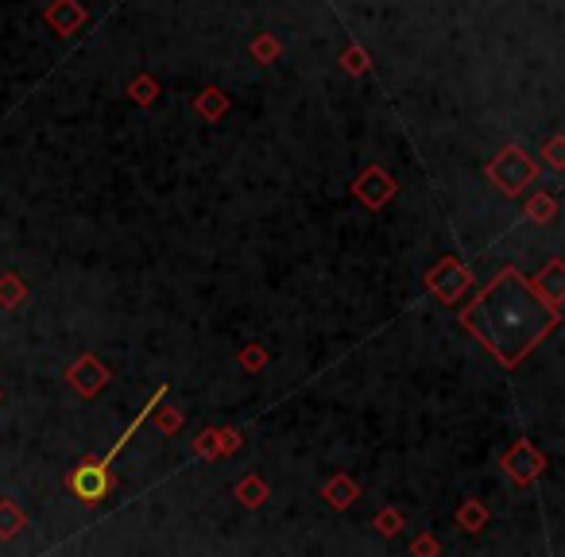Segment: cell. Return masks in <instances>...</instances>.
Wrapping results in <instances>:
<instances>
[{
    "mask_svg": "<svg viewBox=\"0 0 565 557\" xmlns=\"http://www.w3.org/2000/svg\"><path fill=\"white\" fill-rule=\"evenodd\" d=\"M558 310L554 302H546L538 287H531L515 267H504L473 306H465L461 325L476 333L488 352L515 368L538 341H546V333L558 325Z\"/></svg>",
    "mask_w": 565,
    "mask_h": 557,
    "instance_id": "obj_1",
    "label": "cell"
},
{
    "mask_svg": "<svg viewBox=\"0 0 565 557\" xmlns=\"http://www.w3.org/2000/svg\"><path fill=\"white\" fill-rule=\"evenodd\" d=\"M488 175H492V182H496L504 194H523V190L531 186V178L538 175V167H535V159H527V151L504 147V151L492 159Z\"/></svg>",
    "mask_w": 565,
    "mask_h": 557,
    "instance_id": "obj_2",
    "label": "cell"
},
{
    "mask_svg": "<svg viewBox=\"0 0 565 557\" xmlns=\"http://www.w3.org/2000/svg\"><path fill=\"white\" fill-rule=\"evenodd\" d=\"M66 488L82 499L86 507H93V503H101V499L109 496V488H113V472H109V465H101L97 457H82V465L70 472Z\"/></svg>",
    "mask_w": 565,
    "mask_h": 557,
    "instance_id": "obj_3",
    "label": "cell"
},
{
    "mask_svg": "<svg viewBox=\"0 0 565 557\" xmlns=\"http://www.w3.org/2000/svg\"><path fill=\"white\" fill-rule=\"evenodd\" d=\"M465 287H469V271H465V267H457L453 260H446L438 271H430V291L438 294L442 302H453V298L465 291Z\"/></svg>",
    "mask_w": 565,
    "mask_h": 557,
    "instance_id": "obj_4",
    "label": "cell"
},
{
    "mask_svg": "<svg viewBox=\"0 0 565 557\" xmlns=\"http://www.w3.org/2000/svg\"><path fill=\"white\" fill-rule=\"evenodd\" d=\"M353 190H357L360 202H368V206H384L387 198L395 194V182H391V178H387L380 167H368Z\"/></svg>",
    "mask_w": 565,
    "mask_h": 557,
    "instance_id": "obj_5",
    "label": "cell"
},
{
    "mask_svg": "<svg viewBox=\"0 0 565 557\" xmlns=\"http://www.w3.org/2000/svg\"><path fill=\"white\" fill-rule=\"evenodd\" d=\"M66 376H70V383H74V387H78L86 399H90V395H97V391L105 387V380H109V372H105V368H101L93 356H82L78 364H70V372H66Z\"/></svg>",
    "mask_w": 565,
    "mask_h": 557,
    "instance_id": "obj_6",
    "label": "cell"
},
{
    "mask_svg": "<svg viewBox=\"0 0 565 557\" xmlns=\"http://www.w3.org/2000/svg\"><path fill=\"white\" fill-rule=\"evenodd\" d=\"M504 469L511 472L515 480H535L538 472H542V457H538L527 441H519V445L504 457Z\"/></svg>",
    "mask_w": 565,
    "mask_h": 557,
    "instance_id": "obj_7",
    "label": "cell"
},
{
    "mask_svg": "<svg viewBox=\"0 0 565 557\" xmlns=\"http://www.w3.org/2000/svg\"><path fill=\"white\" fill-rule=\"evenodd\" d=\"M47 20L55 24V31H59V35H70V31L86 20V8H82L78 0H55V8L47 12Z\"/></svg>",
    "mask_w": 565,
    "mask_h": 557,
    "instance_id": "obj_8",
    "label": "cell"
},
{
    "mask_svg": "<svg viewBox=\"0 0 565 557\" xmlns=\"http://www.w3.org/2000/svg\"><path fill=\"white\" fill-rule=\"evenodd\" d=\"M326 499L333 503V507H345L349 499H357V484L349 480V476H333L326 484Z\"/></svg>",
    "mask_w": 565,
    "mask_h": 557,
    "instance_id": "obj_9",
    "label": "cell"
},
{
    "mask_svg": "<svg viewBox=\"0 0 565 557\" xmlns=\"http://www.w3.org/2000/svg\"><path fill=\"white\" fill-rule=\"evenodd\" d=\"M24 527V515L12 507V499H0V538H12Z\"/></svg>",
    "mask_w": 565,
    "mask_h": 557,
    "instance_id": "obj_10",
    "label": "cell"
},
{
    "mask_svg": "<svg viewBox=\"0 0 565 557\" xmlns=\"http://www.w3.org/2000/svg\"><path fill=\"white\" fill-rule=\"evenodd\" d=\"M237 496L244 499L248 507H260V503H264V496H268V488H264V480H260V476H248V480H244V484L237 488Z\"/></svg>",
    "mask_w": 565,
    "mask_h": 557,
    "instance_id": "obj_11",
    "label": "cell"
},
{
    "mask_svg": "<svg viewBox=\"0 0 565 557\" xmlns=\"http://www.w3.org/2000/svg\"><path fill=\"white\" fill-rule=\"evenodd\" d=\"M562 264H550V271H546V287H538L542 291V298L546 302H554V306H562Z\"/></svg>",
    "mask_w": 565,
    "mask_h": 557,
    "instance_id": "obj_12",
    "label": "cell"
},
{
    "mask_svg": "<svg viewBox=\"0 0 565 557\" xmlns=\"http://www.w3.org/2000/svg\"><path fill=\"white\" fill-rule=\"evenodd\" d=\"M20 298H24L20 279H16V275H4V279H0V306H16Z\"/></svg>",
    "mask_w": 565,
    "mask_h": 557,
    "instance_id": "obj_13",
    "label": "cell"
},
{
    "mask_svg": "<svg viewBox=\"0 0 565 557\" xmlns=\"http://www.w3.org/2000/svg\"><path fill=\"white\" fill-rule=\"evenodd\" d=\"M225 105H229V97H221V93H217V89H206V93H202V97H198V109H202V113H206V117H217V113H221V109H225Z\"/></svg>",
    "mask_w": 565,
    "mask_h": 557,
    "instance_id": "obj_14",
    "label": "cell"
},
{
    "mask_svg": "<svg viewBox=\"0 0 565 557\" xmlns=\"http://www.w3.org/2000/svg\"><path fill=\"white\" fill-rule=\"evenodd\" d=\"M345 70H349V74H364V70H368L364 51H345Z\"/></svg>",
    "mask_w": 565,
    "mask_h": 557,
    "instance_id": "obj_15",
    "label": "cell"
},
{
    "mask_svg": "<svg viewBox=\"0 0 565 557\" xmlns=\"http://www.w3.org/2000/svg\"><path fill=\"white\" fill-rule=\"evenodd\" d=\"M527 213H531V217H538V221H546V217H554V202H550V198H535Z\"/></svg>",
    "mask_w": 565,
    "mask_h": 557,
    "instance_id": "obj_16",
    "label": "cell"
},
{
    "mask_svg": "<svg viewBox=\"0 0 565 557\" xmlns=\"http://www.w3.org/2000/svg\"><path fill=\"white\" fill-rule=\"evenodd\" d=\"M275 51H279V47H275L271 39H264V43H256V47H252V55H256V59H275Z\"/></svg>",
    "mask_w": 565,
    "mask_h": 557,
    "instance_id": "obj_17",
    "label": "cell"
},
{
    "mask_svg": "<svg viewBox=\"0 0 565 557\" xmlns=\"http://www.w3.org/2000/svg\"><path fill=\"white\" fill-rule=\"evenodd\" d=\"M132 97H136V101H140V105H148V101H151V82H148V78H144V82H136V86H132Z\"/></svg>",
    "mask_w": 565,
    "mask_h": 557,
    "instance_id": "obj_18",
    "label": "cell"
},
{
    "mask_svg": "<svg viewBox=\"0 0 565 557\" xmlns=\"http://www.w3.org/2000/svg\"><path fill=\"white\" fill-rule=\"evenodd\" d=\"M395 523H399L395 515H380V519H376V527L384 530V534H395Z\"/></svg>",
    "mask_w": 565,
    "mask_h": 557,
    "instance_id": "obj_19",
    "label": "cell"
}]
</instances>
